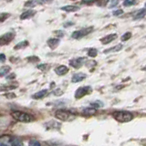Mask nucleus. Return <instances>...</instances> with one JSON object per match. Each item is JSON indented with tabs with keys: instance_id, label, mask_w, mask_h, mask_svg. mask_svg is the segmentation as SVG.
Masks as SVG:
<instances>
[{
	"instance_id": "1",
	"label": "nucleus",
	"mask_w": 146,
	"mask_h": 146,
	"mask_svg": "<svg viewBox=\"0 0 146 146\" xmlns=\"http://www.w3.org/2000/svg\"><path fill=\"white\" fill-rule=\"evenodd\" d=\"M11 116L15 119V120L20 121V122H30L34 120V117L30 115V114L20 111H15L11 113Z\"/></svg>"
},
{
	"instance_id": "2",
	"label": "nucleus",
	"mask_w": 146,
	"mask_h": 146,
	"mask_svg": "<svg viewBox=\"0 0 146 146\" xmlns=\"http://www.w3.org/2000/svg\"><path fill=\"white\" fill-rule=\"evenodd\" d=\"M112 116L114 117V119H116L117 121H121V122H127L130 121L132 119V114L129 111H114L112 113Z\"/></svg>"
},
{
	"instance_id": "3",
	"label": "nucleus",
	"mask_w": 146,
	"mask_h": 146,
	"mask_svg": "<svg viewBox=\"0 0 146 146\" xmlns=\"http://www.w3.org/2000/svg\"><path fill=\"white\" fill-rule=\"evenodd\" d=\"M55 117L60 121H71L73 119H75V115L72 114L70 111H64V110H58L55 112Z\"/></svg>"
},
{
	"instance_id": "4",
	"label": "nucleus",
	"mask_w": 146,
	"mask_h": 146,
	"mask_svg": "<svg viewBox=\"0 0 146 146\" xmlns=\"http://www.w3.org/2000/svg\"><path fill=\"white\" fill-rule=\"evenodd\" d=\"M92 30H93V27H86V29H80V30L74 31L72 33L71 36H72L73 38H75V39H79V38H83V36H85L87 35H89Z\"/></svg>"
},
{
	"instance_id": "5",
	"label": "nucleus",
	"mask_w": 146,
	"mask_h": 146,
	"mask_svg": "<svg viewBox=\"0 0 146 146\" xmlns=\"http://www.w3.org/2000/svg\"><path fill=\"white\" fill-rule=\"evenodd\" d=\"M15 38V33L14 32H7V33L4 34L0 36V46L7 45L11 42V41Z\"/></svg>"
},
{
	"instance_id": "6",
	"label": "nucleus",
	"mask_w": 146,
	"mask_h": 146,
	"mask_svg": "<svg viewBox=\"0 0 146 146\" xmlns=\"http://www.w3.org/2000/svg\"><path fill=\"white\" fill-rule=\"evenodd\" d=\"M90 92H91V88L89 86L86 87H80L75 92V98L76 99H80L82 97H84L85 95L89 94Z\"/></svg>"
},
{
	"instance_id": "7",
	"label": "nucleus",
	"mask_w": 146,
	"mask_h": 146,
	"mask_svg": "<svg viewBox=\"0 0 146 146\" xmlns=\"http://www.w3.org/2000/svg\"><path fill=\"white\" fill-rule=\"evenodd\" d=\"M85 61V58H73L70 60V65L72 66L74 68H80Z\"/></svg>"
},
{
	"instance_id": "8",
	"label": "nucleus",
	"mask_w": 146,
	"mask_h": 146,
	"mask_svg": "<svg viewBox=\"0 0 146 146\" xmlns=\"http://www.w3.org/2000/svg\"><path fill=\"white\" fill-rule=\"evenodd\" d=\"M116 38H117V34H110L100 39V42H102L103 45H106V44L111 43V41H113Z\"/></svg>"
},
{
	"instance_id": "9",
	"label": "nucleus",
	"mask_w": 146,
	"mask_h": 146,
	"mask_svg": "<svg viewBox=\"0 0 146 146\" xmlns=\"http://www.w3.org/2000/svg\"><path fill=\"white\" fill-rule=\"evenodd\" d=\"M36 14V11L33 10V9H29L27 11H25L24 13L21 14L20 16V19L24 20V19H29V18H31L32 17H34Z\"/></svg>"
},
{
	"instance_id": "10",
	"label": "nucleus",
	"mask_w": 146,
	"mask_h": 146,
	"mask_svg": "<svg viewBox=\"0 0 146 146\" xmlns=\"http://www.w3.org/2000/svg\"><path fill=\"white\" fill-rule=\"evenodd\" d=\"M68 67L64 66V65L58 66V67L56 68V70H55V72H56L58 76L65 75L66 73H68Z\"/></svg>"
},
{
	"instance_id": "11",
	"label": "nucleus",
	"mask_w": 146,
	"mask_h": 146,
	"mask_svg": "<svg viewBox=\"0 0 146 146\" xmlns=\"http://www.w3.org/2000/svg\"><path fill=\"white\" fill-rule=\"evenodd\" d=\"M85 78H86V74H84V73H77V74L73 75L71 80H72L73 83H77V82H80L81 80H83Z\"/></svg>"
},
{
	"instance_id": "12",
	"label": "nucleus",
	"mask_w": 146,
	"mask_h": 146,
	"mask_svg": "<svg viewBox=\"0 0 146 146\" xmlns=\"http://www.w3.org/2000/svg\"><path fill=\"white\" fill-rule=\"evenodd\" d=\"M146 15V9L145 8H141L140 10L137 11L134 16H133V19L134 20H137V19H141V18H143Z\"/></svg>"
},
{
	"instance_id": "13",
	"label": "nucleus",
	"mask_w": 146,
	"mask_h": 146,
	"mask_svg": "<svg viewBox=\"0 0 146 146\" xmlns=\"http://www.w3.org/2000/svg\"><path fill=\"white\" fill-rule=\"evenodd\" d=\"M59 44V39L58 38H49L48 40V45L50 48H56L58 47V45Z\"/></svg>"
},
{
	"instance_id": "14",
	"label": "nucleus",
	"mask_w": 146,
	"mask_h": 146,
	"mask_svg": "<svg viewBox=\"0 0 146 146\" xmlns=\"http://www.w3.org/2000/svg\"><path fill=\"white\" fill-rule=\"evenodd\" d=\"M48 93V90H42L38 91V92L35 93L34 95H32V98L33 99H36V100H38V99H42L44 98L46 95Z\"/></svg>"
},
{
	"instance_id": "15",
	"label": "nucleus",
	"mask_w": 146,
	"mask_h": 146,
	"mask_svg": "<svg viewBox=\"0 0 146 146\" xmlns=\"http://www.w3.org/2000/svg\"><path fill=\"white\" fill-rule=\"evenodd\" d=\"M123 46L121 44H119V45H116L115 47H112V48H110L108 49H105L104 50V53H111V52H118L120 51V50L122 48Z\"/></svg>"
},
{
	"instance_id": "16",
	"label": "nucleus",
	"mask_w": 146,
	"mask_h": 146,
	"mask_svg": "<svg viewBox=\"0 0 146 146\" xmlns=\"http://www.w3.org/2000/svg\"><path fill=\"white\" fill-rule=\"evenodd\" d=\"M79 9H80V7H76V6H65V7H61V10L66 11V12H75V11L79 10Z\"/></svg>"
},
{
	"instance_id": "17",
	"label": "nucleus",
	"mask_w": 146,
	"mask_h": 146,
	"mask_svg": "<svg viewBox=\"0 0 146 146\" xmlns=\"http://www.w3.org/2000/svg\"><path fill=\"white\" fill-rule=\"evenodd\" d=\"M95 113H96V110L93 108H87V109H84L83 111H82V114L85 116H91Z\"/></svg>"
},
{
	"instance_id": "18",
	"label": "nucleus",
	"mask_w": 146,
	"mask_h": 146,
	"mask_svg": "<svg viewBox=\"0 0 146 146\" xmlns=\"http://www.w3.org/2000/svg\"><path fill=\"white\" fill-rule=\"evenodd\" d=\"M17 87V84H9V85H2L0 86V91H5V90H14Z\"/></svg>"
},
{
	"instance_id": "19",
	"label": "nucleus",
	"mask_w": 146,
	"mask_h": 146,
	"mask_svg": "<svg viewBox=\"0 0 146 146\" xmlns=\"http://www.w3.org/2000/svg\"><path fill=\"white\" fill-rule=\"evenodd\" d=\"M27 46H29V41L24 40V41H22V42L17 44V45H16V47H15V49L24 48H26V47H27Z\"/></svg>"
},
{
	"instance_id": "20",
	"label": "nucleus",
	"mask_w": 146,
	"mask_h": 146,
	"mask_svg": "<svg viewBox=\"0 0 146 146\" xmlns=\"http://www.w3.org/2000/svg\"><path fill=\"white\" fill-rule=\"evenodd\" d=\"M10 143L12 146H23V143L19 140V139H17V138H13L10 141Z\"/></svg>"
},
{
	"instance_id": "21",
	"label": "nucleus",
	"mask_w": 146,
	"mask_h": 146,
	"mask_svg": "<svg viewBox=\"0 0 146 146\" xmlns=\"http://www.w3.org/2000/svg\"><path fill=\"white\" fill-rule=\"evenodd\" d=\"M88 55L91 58H95L98 55V50L96 48H90L88 51Z\"/></svg>"
},
{
	"instance_id": "22",
	"label": "nucleus",
	"mask_w": 146,
	"mask_h": 146,
	"mask_svg": "<svg viewBox=\"0 0 146 146\" xmlns=\"http://www.w3.org/2000/svg\"><path fill=\"white\" fill-rule=\"evenodd\" d=\"M9 70H10V68H9L8 66H6V67L1 68H0V77H1V76H4V75H6Z\"/></svg>"
},
{
	"instance_id": "23",
	"label": "nucleus",
	"mask_w": 146,
	"mask_h": 146,
	"mask_svg": "<svg viewBox=\"0 0 146 146\" xmlns=\"http://www.w3.org/2000/svg\"><path fill=\"white\" fill-rule=\"evenodd\" d=\"M103 106V103L102 102H91L90 103V107L91 108H100V107H102Z\"/></svg>"
},
{
	"instance_id": "24",
	"label": "nucleus",
	"mask_w": 146,
	"mask_h": 146,
	"mask_svg": "<svg viewBox=\"0 0 146 146\" xmlns=\"http://www.w3.org/2000/svg\"><path fill=\"white\" fill-rule=\"evenodd\" d=\"M135 2H136V0H124V1H123V6L130 7V6H132V5H134Z\"/></svg>"
},
{
	"instance_id": "25",
	"label": "nucleus",
	"mask_w": 146,
	"mask_h": 146,
	"mask_svg": "<svg viewBox=\"0 0 146 146\" xmlns=\"http://www.w3.org/2000/svg\"><path fill=\"white\" fill-rule=\"evenodd\" d=\"M131 36V32H126L125 34H123L122 36H121V41H127L128 39H130Z\"/></svg>"
},
{
	"instance_id": "26",
	"label": "nucleus",
	"mask_w": 146,
	"mask_h": 146,
	"mask_svg": "<svg viewBox=\"0 0 146 146\" xmlns=\"http://www.w3.org/2000/svg\"><path fill=\"white\" fill-rule=\"evenodd\" d=\"M29 146H42L40 144V143L38 141H36V140H31L29 143Z\"/></svg>"
},
{
	"instance_id": "27",
	"label": "nucleus",
	"mask_w": 146,
	"mask_h": 146,
	"mask_svg": "<svg viewBox=\"0 0 146 146\" xmlns=\"http://www.w3.org/2000/svg\"><path fill=\"white\" fill-rule=\"evenodd\" d=\"M53 94L55 95V96H60V95H62L63 94V91L60 90V89H56L54 91H53Z\"/></svg>"
},
{
	"instance_id": "28",
	"label": "nucleus",
	"mask_w": 146,
	"mask_h": 146,
	"mask_svg": "<svg viewBox=\"0 0 146 146\" xmlns=\"http://www.w3.org/2000/svg\"><path fill=\"white\" fill-rule=\"evenodd\" d=\"M8 17H9L8 14H0V22H3L5 19H7Z\"/></svg>"
},
{
	"instance_id": "29",
	"label": "nucleus",
	"mask_w": 146,
	"mask_h": 146,
	"mask_svg": "<svg viewBox=\"0 0 146 146\" xmlns=\"http://www.w3.org/2000/svg\"><path fill=\"white\" fill-rule=\"evenodd\" d=\"M36 5V2H35V0H30L29 2H27L25 4V7H34Z\"/></svg>"
},
{
	"instance_id": "30",
	"label": "nucleus",
	"mask_w": 146,
	"mask_h": 146,
	"mask_svg": "<svg viewBox=\"0 0 146 146\" xmlns=\"http://www.w3.org/2000/svg\"><path fill=\"white\" fill-rule=\"evenodd\" d=\"M123 14V10L122 9H118V10L113 11V15L114 16H121Z\"/></svg>"
},
{
	"instance_id": "31",
	"label": "nucleus",
	"mask_w": 146,
	"mask_h": 146,
	"mask_svg": "<svg viewBox=\"0 0 146 146\" xmlns=\"http://www.w3.org/2000/svg\"><path fill=\"white\" fill-rule=\"evenodd\" d=\"M118 4H119V0H111V6H110V7H116Z\"/></svg>"
},
{
	"instance_id": "32",
	"label": "nucleus",
	"mask_w": 146,
	"mask_h": 146,
	"mask_svg": "<svg viewBox=\"0 0 146 146\" xmlns=\"http://www.w3.org/2000/svg\"><path fill=\"white\" fill-rule=\"evenodd\" d=\"M47 67H48V64H41V65L38 66V68L41 70H45L46 68H47Z\"/></svg>"
},
{
	"instance_id": "33",
	"label": "nucleus",
	"mask_w": 146,
	"mask_h": 146,
	"mask_svg": "<svg viewBox=\"0 0 146 146\" xmlns=\"http://www.w3.org/2000/svg\"><path fill=\"white\" fill-rule=\"evenodd\" d=\"M5 97H7V99H13V98H16V94H14V93H7V94H5Z\"/></svg>"
},
{
	"instance_id": "34",
	"label": "nucleus",
	"mask_w": 146,
	"mask_h": 146,
	"mask_svg": "<svg viewBox=\"0 0 146 146\" xmlns=\"http://www.w3.org/2000/svg\"><path fill=\"white\" fill-rule=\"evenodd\" d=\"M15 78H16V75L14 74V73H12V74H9L8 76H7V77H6V79H7V80H10L15 79Z\"/></svg>"
},
{
	"instance_id": "35",
	"label": "nucleus",
	"mask_w": 146,
	"mask_h": 146,
	"mask_svg": "<svg viewBox=\"0 0 146 146\" xmlns=\"http://www.w3.org/2000/svg\"><path fill=\"white\" fill-rule=\"evenodd\" d=\"M27 59H29V61H38L39 60V58L38 57H29Z\"/></svg>"
},
{
	"instance_id": "36",
	"label": "nucleus",
	"mask_w": 146,
	"mask_h": 146,
	"mask_svg": "<svg viewBox=\"0 0 146 146\" xmlns=\"http://www.w3.org/2000/svg\"><path fill=\"white\" fill-rule=\"evenodd\" d=\"M6 61V55L0 54V62H5Z\"/></svg>"
},
{
	"instance_id": "37",
	"label": "nucleus",
	"mask_w": 146,
	"mask_h": 146,
	"mask_svg": "<svg viewBox=\"0 0 146 146\" xmlns=\"http://www.w3.org/2000/svg\"><path fill=\"white\" fill-rule=\"evenodd\" d=\"M55 34L58 35V36H59V38H61V36L64 35V33H63L62 31H60V30H58V31H55Z\"/></svg>"
},
{
	"instance_id": "38",
	"label": "nucleus",
	"mask_w": 146,
	"mask_h": 146,
	"mask_svg": "<svg viewBox=\"0 0 146 146\" xmlns=\"http://www.w3.org/2000/svg\"><path fill=\"white\" fill-rule=\"evenodd\" d=\"M53 0H42V3H51Z\"/></svg>"
},
{
	"instance_id": "39",
	"label": "nucleus",
	"mask_w": 146,
	"mask_h": 146,
	"mask_svg": "<svg viewBox=\"0 0 146 146\" xmlns=\"http://www.w3.org/2000/svg\"><path fill=\"white\" fill-rule=\"evenodd\" d=\"M0 146H7V144H4V143H0Z\"/></svg>"
},
{
	"instance_id": "40",
	"label": "nucleus",
	"mask_w": 146,
	"mask_h": 146,
	"mask_svg": "<svg viewBox=\"0 0 146 146\" xmlns=\"http://www.w3.org/2000/svg\"><path fill=\"white\" fill-rule=\"evenodd\" d=\"M145 9H146V3H145Z\"/></svg>"
}]
</instances>
